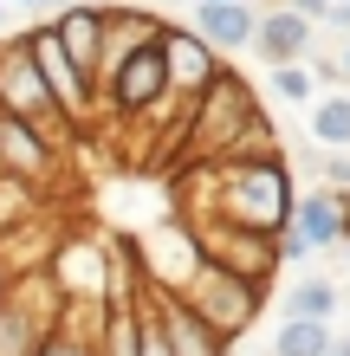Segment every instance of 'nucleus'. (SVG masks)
Segmentation results:
<instances>
[{
    "label": "nucleus",
    "instance_id": "423d86ee",
    "mask_svg": "<svg viewBox=\"0 0 350 356\" xmlns=\"http://www.w3.org/2000/svg\"><path fill=\"white\" fill-rule=\"evenodd\" d=\"M46 111H52V91H46V78H39V65H33L26 39H19V46H0V117L39 123Z\"/></svg>",
    "mask_w": 350,
    "mask_h": 356
},
{
    "label": "nucleus",
    "instance_id": "9d476101",
    "mask_svg": "<svg viewBox=\"0 0 350 356\" xmlns=\"http://www.w3.org/2000/svg\"><path fill=\"white\" fill-rule=\"evenodd\" d=\"M58 46H65V58H72L78 72H91L97 46H104V19H97V13H85V7H78V13H65V26H58Z\"/></svg>",
    "mask_w": 350,
    "mask_h": 356
},
{
    "label": "nucleus",
    "instance_id": "dca6fc26",
    "mask_svg": "<svg viewBox=\"0 0 350 356\" xmlns=\"http://www.w3.org/2000/svg\"><path fill=\"white\" fill-rule=\"evenodd\" d=\"M324 350H331V337H324V324H285L279 330V356H324Z\"/></svg>",
    "mask_w": 350,
    "mask_h": 356
},
{
    "label": "nucleus",
    "instance_id": "ddd939ff",
    "mask_svg": "<svg viewBox=\"0 0 350 356\" xmlns=\"http://www.w3.org/2000/svg\"><path fill=\"white\" fill-rule=\"evenodd\" d=\"M136 337H143V318L130 305H111L104 330H97V356H136Z\"/></svg>",
    "mask_w": 350,
    "mask_h": 356
},
{
    "label": "nucleus",
    "instance_id": "4468645a",
    "mask_svg": "<svg viewBox=\"0 0 350 356\" xmlns=\"http://www.w3.org/2000/svg\"><path fill=\"white\" fill-rule=\"evenodd\" d=\"M260 46H266V58H292L299 46H305V13L292 7V13H273L260 26Z\"/></svg>",
    "mask_w": 350,
    "mask_h": 356
},
{
    "label": "nucleus",
    "instance_id": "6ab92c4d",
    "mask_svg": "<svg viewBox=\"0 0 350 356\" xmlns=\"http://www.w3.org/2000/svg\"><path fill=\"white\" fill-rule=\"evenodd\" d=\"M318 136L324 143H350V104H324V111H318Z\"/></svg>",
    "mask_w": 350,
    "mask_h": 356
},
{
    "label": "nucleus",
    "instance_id": "f8f14e48",
    "mask_svg": "<svg viewBox=\"0 0 350 356\" xmlns=\"http://www.w3.org/2000/svg\"><path fill=\"white\" fill-rule=\"evenodd\" d=\"M162 52H169V78H182L189 91H201V85L214 78V65H208V46H201V39H169Z\"/></svg>",
    "mask_w": 350,
    "mask_h": 356
},
{
    "label": "nucleus",
    "instance_id": "f257e3e1",
    "mask_svg": "<svg viewBox=\"0 0 350 356\" xmlns=\"http://www.w3.org/2000/svg\"><path fill=\"white\" fill-rule=\"evenodd\" d=\"M246 123H253V97H246L240 78H208L195 91V117H189V156L195 162H214V156H234Z\"/></svg>",
    "mask_w": 350,
    "mask_h": 356
},
{
    "label": "nucleus",
    "instance_id": "0eeeda50",
    "mask_svg": "<svg viewBox=\"0 0 350 356\" xmlns=\"http://www.w3.org/2000/svg\"><path fill=\"white\" fill-rule=\"evenodd\" d=\"M26 52H33V65H39V78H46V91H52V104H65V111H85L91 104V78L65 58V46H58V33H33L26 39Z\"/></svg>",
    "mask_w": 350,
    "mask_h": 356
},
{
    "label": "nucleus",
    "instance_id": "39448f33",
    "mask_svg": "<svg viewBox=\"0 0 350 356\" xmlns=\"http://www.w3.org/2000/svg\"><path fill=\"white\" fill-rule=\"evenodd\" d=\"M162 91H169V52H162V33H156V39H143L136 52L117 58L111 97H117V111H150Z\"/></svg>",
    "mask_w": 350,
    "mask_h": 356
},
{
    "label": "nucleus",
    "instance_id": "f3484780",
    "mask_svg": "<svg viewBox=\"0 0 350 356\" xmlns=\"http://www.w3.org/2000/svg\"><path fill=\"white\" fill-rule=\"evenodd\" d=\"M33 356H97V337H91V330L58 324V330H46V337H39V350H33Z\"/></svg>",
    "mask_w": 350,
    "mask_h": 356
},
{
    "label": "nucleus",
    "instance_id": "2eb2a0df",
    "mask_svg": "<svg viewBox=\"0 0 350 356\" xmlns=\"http://www.w3.org/2000/svg\"><path fill=\"white\" fill-rule=\"evenodd\" d=\"M201 39H214V46H240V39H246V13L240 7H208V13H201Z\"/></svg>",
    "mask_w": 350,
    "mask_h": 356
},
{
    "label": "nucleus",
    "instance_id": "aec40b11",
    "mask_svg": "<svg viewBox=\"0 0 350 356\" xmlns=\"http://www.w3.org/2000/svg\"><path fill=\"white\" fill-rule=\"evenodd\" d=\"M136 356H169V343H162V324L143 318V337H136Z\"/></svg>",
    "mask_w": 350,
    "mask_h": 356
},
{
    "label": "nucleus",
    "instance_id": "7ed1b4c3",
    "mask_svg": "<svg viewBox=\"0 0 350 356\" xmlns=\"http://www.w3.org/2000/svg\"><path fill=\"white\" fill-rule=\"evenodd\" d=\"M285 175L279 162H234L228 169V188H221V220L228 227H246V234H273L285 220Z\"/></svg>",
    "mask_w": 350,
    "mask_h": 356
},
{
    "label": "nucleus",
    "instance_id": "1a4fd4ad",
    "mask_svg": "<svg viewBox=\"0 0 350 356\" xmlns=\"http://www.w3.org/2000/svg\"><path fill=\"white\" fill-rule=\"evenodd\" d=\"M344 234V207H337V195H312L299 207V240L285 246V253H312V246H331Z\"/></svg>",
    "mask_w": 350,
    "mask_h": 356
},
{
    "label": "nucleus",
    "instance_id": "6e6552de",
    "mask_svg": "<svg viewBox=\"0 0 350 356\" xmlns=\"http://www.w3.org/2000/svg\"><path fill=\"white\" fill-rule=\"evenodd\" d=\"M156 324H162L169 356H228V350H221V337H214V330L201 324L182 298H156Z\"/></svg>",
    "mask_w": 350,
    "mask_h": 356
},
{
    "label": "nucleus",
    "instance_id": "a211bd4d",
    "mask_svg": "<svg viewBox=\"0 0 350 356\" xmlns=\"http://www.w3.org/2000/svg\"><path fill=\"white\" fill-rule=\"evenodd\" d=\"M331 298H337L331 285H299V291H292V318H299V324H324Z\"/></svg>",
    "mask_w": 350,
    "mask_h": 356
},
{
    "label": "nucleus",
    "instance_id": "412c9836",
    "mask_svg": "<svg viewBox=\"0 0 350 356\" xmlns=\"http://www.w3.org/2000/svg\"><path fill=\"white\" fill-rule=\"evenodd\" d=\"M273 91H279V97H305L312 85H305V72H279V78H273Z\"/></svg>",
    "mask_w": 350,
    "mask_h": 356
},
{
    "label": "nucleus",
    "instance_id": "9b49d317",
    "mask_svg": "<svg viewBox=\"0 0 350 356\" xmlns=\"http://www.w3.org/2000/svg\"><path fill=\"white\" fill-rule=\"evenodd\" d=\"M0 162H13V169L39 175L52 156H46V143L33 136V123H13V117H0Z\"/></svg>",
    "mask_w": 350,
    "mask_h": 356
},
{
    "label": "nucleus",
    "instance_id": "20e7f679",
    "mask_svg": "<svg viewBox=\"0 0 350 356\" xmlns=\"http://www.w3.org/2000/svg\"><path fill=\"white\" fill-rule=\"evenodd\" d=\"M52 305H65V298H52V285L46 279H26V285H7L0 291V356H33L39 337H46V311Z\"/></svg>",
    "mask_w": 350,
    "mask_h": 356
},
{
    "label": "nucleus",
    "instance_id": "f03ea898",
    "mask_svg": "<svg viewBox=\"0 0 350 356\" xmlns=\"http://www.w3.org/2000/svg\"><path fill=\"white\" fill-rule=\"evenodd\" d=\"M182 305H189L195 318L208 324L221 343H228L234 330L253 324V311H260V285H253V279H240V272H228V266H208V259H201L189 279H182Z\"/></svg>",
    "mask_w": 350,
    "mask_h": 356
},
{
    "label": "nucleus",
    "instance_id": "4be33fe9",
    "mask_svg": "<svg viewBox=\"0 0 350 356\" xmlns=\"http://www.w3.org/2000/svg\"><path fill=\"white\" fill-rule=\"evenodd\" d=\"M208 7H234V0H208Z\"/></svg>",
    "mask_w": 350,
    "mask_h": 356
}]
</instances>
